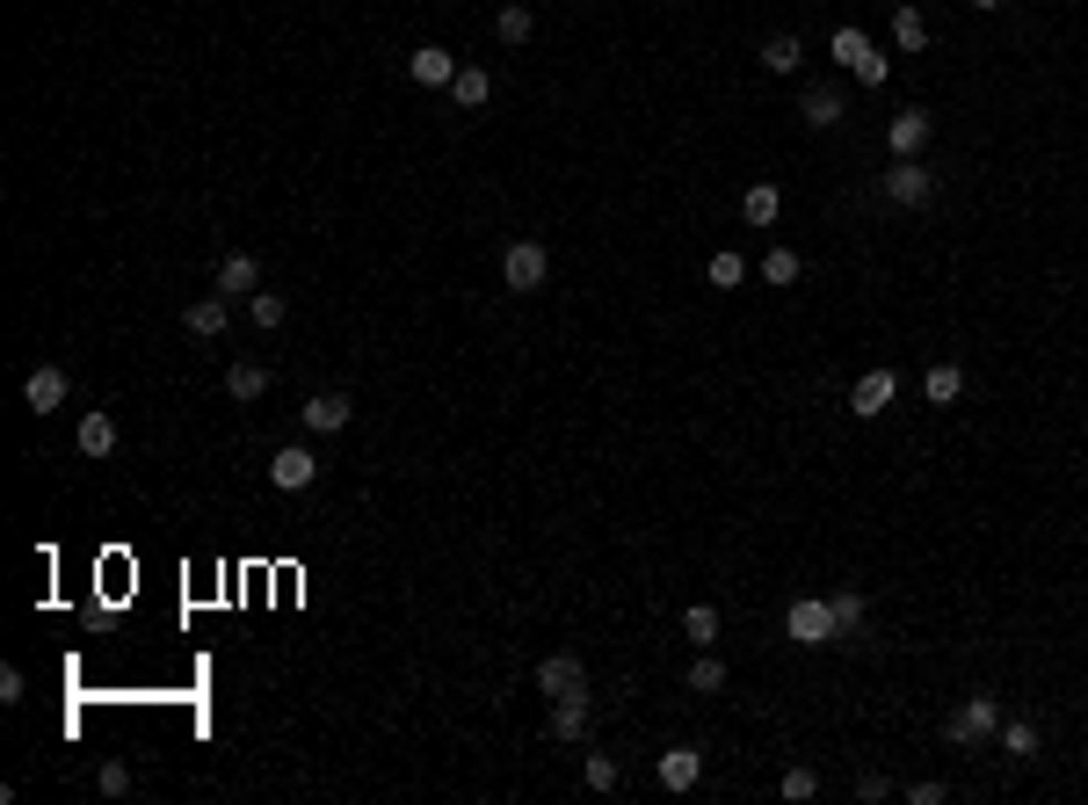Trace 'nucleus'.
<instances>
[{"mask_svg": "<svg viewBox=\"0 0 1088 805\" xmlns=\"http://www.w3.org/2000/svg\"><path fill=\"white\" fill-rule=\"evenodd\" d=\"M545 276H552L545 240H508L502 247V283H508V291H545Z\"/></svg>", "mask_w": 1088, "mask_h": 805, "instance_id": "f03ea898", "label": "nucleus"}, {"mask_svg": "<svg viewBox=\"0 0 1088 805\" xmlns=\"http://www.w3.org/2000/svg\"><path fill=\"white\" fill-rule=\"evenodd\" d=\"M552 740H588V697H559L552 704Z\"/></svg>", "mask_w": 1088, "mask_h": 805, "instance_id": "a211bd4d", "label": "nucleus"}, {"mask_svg": "<svg viewBox=\"0 0 1088 805\" xmlns=\"http://www.w3.org/2000/svg\"><path fill=\"white\" fill-rule=\"evenodd\" d=\"M893 392H900V378L893 370H864V378H857V392H849V406H857V421H879L885 406H893Z\"/></svg>", "mask_w": 1088, "mask_h": 805, "instance_id": "9d476101", "label": "nucleus"}, {"mask_svg": "<svg viewBox=\"0 0 1088 805\" xmlns=\"http://www.w3.org/2000/svg\"><path fill=\"white\" fill-rule=\"evenodd\" d=\"M690 689H697V697H719V689H725V661H719V653H697V661H690Z\"/></svg>", "mask_w": 1088, "mask_h": 805, "instance_id": "a878e982", "label": "nucleus"}, {"mask_svg": "<svg viewBox=\"0 0 1088 805\" xmlns=\"http://www.w3.org/2000/svg\"><path fill=\"white\" fill-rule=\"evenodd\" d=\"M972 8H1002V0H972Z\"/></svg>", "mask_w": 1088, "mask_h": 805, "instance_id": "58836bf2", "label": "nucleus"}, {"mask_svg": "<svg viewBox=\"0 0 1088 805\" xmlns=\"http://www.w3.org/2000/svg\"><path fill=\"white\" fill-rule=\"evenodd\" d=\"M885 145H893V160H915L922 145H929V109H900V117L885 123Z\"/></svg>", "mask_w": 1088, "mask_h": 805, "instance_id": "9b49d317", "label": "nucleus"}, {"mask_svg": "<svg viewBox=\"0 0 1088 805\" xmlns=\"http://www.w3.org/2000/svg\"><path fill=\"white\" fill-rule=\"evenodd\" d=\"M537 689H545V697H588V667H581V653H545V661H537Z\"/></svg>", "mask_w": 1088, "mask_h": 805, "instance_id": "423d86ee", "label": "nucleus"}, {"mask_svg": "<svg viewBox=\"0 0 1088 805\" xmlns=\"http://www.w3.org/2000/svg\"><path fill=\"white\" fill-rule=\"evenodd\" d=\"M624 776H617V762L610 754H588V791H617Z\"/></svg>", "mask_w": 1088, "mask_h": 805, "instance_id": "f704fd0d", "label": "nucleus"}, {"mask_svg": "<svg viewBox=\"0 0 1088 805\" xmlns=\"http://www.w3.org/2000/svg\"><path fill=\"white\" fill-rule=\"evenodd\" d=\"M704 276L719 283V291H733V283L747 276V262H741V254H733V247H725V254H711V269H704Z\"/></svg>", "mask_w": 1088, "mask_h": 805, "instance_id": "2f4dec72", "label": "nucleus"}, {"mask_svg": "<svg viewBox=\"0 0 1088 805\" xmlns=\"http://www.w3.org/2000/svg\"><path fill=\"white\" fill-rule=\"evenodd\" d=\"M348 414H356V406H348V392H312V400L298 406V421H305L312 436H342Z\"/></svg>", "mask_w": 1088, "mask_h": 805, "instance_id": "1a4fd4ad", "label": "nucleus"}, {"mask_svg": "<svg viewBox=\"0 0 1088 805\" xmlns=\"http://www.w3.org/2000/svg\"><path fill=\"white\" fill-rule=\"evenodd\" d=\"M407 73H414L421 88H450V80H457V58H450L443 44H421V52H407Z\"/></svg>", "mask_w": 1088, "mask_h": 805, "instance_id": "ddd939ff", "label": "nucleus"}, {"mask_svg": "<svg viewBox=\"0 0 1088 805\" xmlns=\"http://www.w3.org/2000/svg\"><path fill=\"white\" fill-rule=\"evenodd\" d=\"M885 791H893V784H885L879 770H864V776H857V798H885Z\"/></svg>", "mask_w": 1088, "mask_h": 805, "instance_id": "4c0bfd02", "label": "nucleus"}, {"mask_svg": "<svg viewBox=\"0 0 1088 805\" xmlns=\"http://www.w3.org/2000/svg\"><path fill=\"white\" fill-rule=\"evenodd\" d=\"M30 697V675L22 667H0V704H22Z\"/></svg>", "mask_w": 1088, "mask_h": 805, "instance_id": "c9c22d12", "label": "nucleus"}, {"mask_svg": "<svg viewBox=\"0 0 1088 805\" xmlns=\"http://www.w3.org/2000/svg\"><path fill=\"white\" fill-rule=\"evenodd\" d=\"M225 392H233V400H261V392H269V370L261 363H233L225 370Z\"/></svg>", "mask_w": 1088, "mask_h": 805, "instance_id": "b1692460", "label": "nucleus"}, {"mask_svg": "<svg viewBox=\"0 0 1088 805\" xmlns=\"http://www.w3.org/2000/svg\"><path fill=\"white\" fill-rule=\"evenodd\" d=\"M682 639H690V646H711V639H719V610H711V602H690V610H682Z\"/></svg>", "mask_w": 1088, "mask_h": 805, "instance_id": "393cba45", "label": "nucleus"}, {"mask_svg": "<svg viewBox=\"0 0 1088 805\" xmlns=\"http://www.w3.org/2000/svg\"><path fill=\"white\" fill-rule=\"evenodd\" d=\"M73 443H80V457H109V450H117V421H109L103 406H95V414H80Z\"/></svg>", "mask_w": 1088, "mask_h": 805, "instance_id": "f3484780", "label": "nucleus"}, {"mask_svg": "<svg viewBox=\"0 0 1088 805\" xmlns=\"http://www.w3.org/2000/svg\"><path fill=\"white\" fill-rule=\"evenodd\" d=\"M1002 748L1016 754V762H1031V754H1037V726H1031V718H1002Z\"/></svg>", "mask_w": 1088, "mask_h": 805, "instance_id": "c756f323", "label": "nucleus"}, {"mask_svg": "<svg viewBox=\"0 0 1088 805\" xmlns=\"http://www.w3.org/2000/svg\"><path fill=\"white\" fill-rule=\"evenodd\" d=\"M762 283H777V291H784V283H798V254H791V247H769V254H762Z\"/></svg>", "mask_w": 1088, "mask_h": 805, "instance_id": "7c9ffc66", "label": "nucleus"}, {"mask_svg": "<svg viewBox=\"0 0 1088 805\" xmlns=\"http://www.w3.org/2000/svg\"><path fill=\"white\" fill-rule=\"evenodd\" d=\"M218 291H225V298H255V291H261V262H255V254H225V262H218Z\"/></svg>", "mask_w": 1088, "mask_h": 805, "instance_id": "2eb2a0df", "label": "nucleus"}, {"mask_svg": "<svg viewBox=\"0 0 1088 805\" xmlns=\"http://www.w3.org/2000/svg\"><path fill=\"white\" fill-rule=\"evenodd\" d=\"M879 189H885V204H907V210H922V204H929V189H936V175L922 167V160H893Z\"/></svg>", "mask_w": 1088, "mask_h": 805, "instance_id": "39448f33", "label": "nucleus"}, {"mask_svg": "<svg viewBox=\"0 0 1088 805\" xmlns=\"http://www.w3.org/2000/svg\"><path fill=\"white\" fill-rule=\"evenodd\" d=\"M784 631H791L798 646H834V610H828V596H798L791 610H784Z\"/></svg>", "mask_w": 1088, "mask_h": 805, "instance_id": "20e7f679", "label": "nucleus"}, {"mask_svg": "<svg viewBox=\"0 0 1088 805\" xmlns=\"http://www.w3.org/2000/svg\"><path fill=\"white\" fill-rule=\"evenodd\" d=\"M922 392H929V406H950L958 392H966V370H958V363H936L929 378H922Z\"/></svg>", "mask_w": 1088, "mask_h": 805, "instance_id": "4be33fe9", "label": "nucleus"}, {"mask_svg": "<svg viewBox=\"0 0 1088 805\" xmlns=\"http://www.w3.org/2000/svg\"><path fill=\"white\" fill-rule=\"evenodd\" d=\"M798 58H806V52H798V36H769V44H762V66L777 73V80H784V73H798Z\"/></svg>", "mask_w": 1088, "mask_h": 805, "instance_id": "cd10ccee", "label": "nucleus"}, {"mask_svg": "<svg viewBox=\"0 0 1088 805\" xmlns=\"http://www.w3.org/2000/svg\"><path fill=\"white\" fill-rule=\"evenodd\" d=\"M907 798H915V805H944V798H950V791H944V784H936V776H922V784H907Z\"/></svg>", "mask_w": 1088, "mask_h": 805, "instance_id": "e433bc0d", "label": "nucleus"}, {"mask_svg": "<svg viewBox=\"0 0 1088 805\" xmlns=\"http://www.w3.org/2000/svg\"><path fill=\"white\" fill-rule=\"evenodd\" d=\"M494 30H502V44H530L537 15H530V8H523V0H502V15H494Z\"/></svg>", "mask_w": 1088, "mask_h": 805, "instance_id": "5701e85b", "label": "nucleus"}, {"mask_svg": "<svg viewBox=\"0 0 1088 805\" xmlns=\"http://www.w3.org/2000/svg\"><path fill=\"white\" fill-rule=\"evenodd\" d=\"M784 798H791V805H806V798H820V776H812V770H784Z\"/></svg>", "mask_w": 1088, "mask_h": 805, "instance_id": "473e14b6", "label": "nucleus"}, {"mask_svg": "<svg viewBox=\"0 0 1088 805\" xmlns=\"http://www.w3.org/2000/svg\"><path fill=\"white\" fill-rule=\"evenodd\" d=\"M893 44L900 52H922V44H929V22H922L915 8H893Z\"/></svg>", "mask_w": 1088, "mask_h": 805, "instance_id": "bb28decb", "label": "nucleus"}, {"mask_svg": "<svg viewBox=\"0 0 1088 805\" xmlns=\"http://www.w3.org/2000/svg\"><path fill=\"white\" fill-rule=\"evenodd\" d=\"M269 479H277V493H305L312 479H320V457H312L305 443H283V450L269 457Z\"/></svg>", "mask_w": 1088, "mask_h": 805, "instance_id": "6e6552de", "label": "nucleus"}, {"mask_svg": "<svg viewBox=\"0 0 1088 805\" xmlns=\"http://www.w3.org/2000/svg\"><path fill=\"white\" fill-rule=\"evenodd\" d=\"M66 392H73V378L58 363H36L30 378H22V406H30V414H58V406H66Z\"/></svg>", "mask_w": 1088, "mask_h": 805, "instance_id": "0eeeda50", "label": "nucleus"}, {"mask_svg": "<svg viewBox=\"0 0 1088 805\" xmlns=\"http://www.w3.org/2000/svg\"><path fill=\"white\" fill-rule=\"evenodd\" d=\"M182 327H190L196 341H225V327H233V298H225V291L218 298H196L190 313H182Z\"/></svg>", "mask_w": 1088, "mask_h": 805, "instance_id": "f8f14e48", "label": "nucleus"}, {"mask_svg": "<svg viewBox=\"0 0 1088 805\" xmlns=\"http://www.w3.org/2000/svg\"><path fill=\"white\" fill-rule=\"evenodd\" d=\"M95 791H103V798H123V791H131V770H123V762H103V770H95Z\"/></svg>", "mask_w": 1088, "mask_h": 805, "instance_id": "72a5a7b5", "label": "nucleus"}, {"mask_svg": "<svg viewBox=\"0 0 1088 805\" xmlns=\"http://www.w3.org/2000/svg\"><path fill=\"white\" fill-rule=\"evenodd\" d=\"M994 733H1002V704H994V697H966L958 711L944 718V740H950V748H980V740H994Z\"/></svg>", "mask_w": 1088, "mask_h": 805, "instance_id": "f257e3e1", "label": "nucleus"}, {"mask_svg": "<svg viewBox=\"0 0 1088 805\" xmlns=\"http://www.w3.org/2000/svg\"><path fill=\"white\" fill-rule=\"evenodd\" d=\"M806 123L812 131H834L842 123V88H806Z\"/></svg>", "mask_w": 1088, "mask_h": 805, "instance_id": "aec40b11", "label": "nucleus"}, {"mask_svg": "<svg viewBox=\"0 0 1088 805\" xmlns=\"http://www.w3.org/2000/svg\"><path fill=\"white\" fill-rule=\"evenodd\" d=\"M450 95L465 109H486V95H494V73L486 66H457V80H450Z\"/></svg>", "mask_w": 1088, "mask_h": 805, "instance_id": "6ab92c4d", "label": "nucleus"}, {"mask_svg": "<svg viewBox=\"0 0 1088 805\" xmlns=\"http://www.w3.org/2000/svg\"><path fill=\"white\" fill-rule=\"evenodd\" d=\"M834 58H842V66L857 73L864 88H885V73H893V66H885V52L871 44L864 30H834Z\"/></svg>", "mask_w": 1088, "mask_h": 805, "instance_id": "7ed1b4c3", "label": "nucleus"}, {"mask_svg": "<svg viewBox=\"0 0 1088 805\" xmlns=\"http://www.w3.org/2000/svg\"><path fill=\"white\" fill-rule=\"evenodd\" d=\"M283 313H291V305H283V291H255V298H247V319H255V327H269V334L283 327Z\"/></svg>", "mask_w": 1088, "mask_h": 805, "instance_id": "c85d7f7f", "label": "nucleus"}, {"mask_svg": "<svg viewBox=\"0 0 1088 805\" xmlns=\"http://www.w3.org/2000/svg\"><path fill=\"white\" fill-rule=\"evenodd\" d=\"M741 218H747V226H777V218H784V189H777V182H747V189H741Z\"/></svg>", "mask_w": 1088, "mask_h": 805, "instance_id": "4468645a", "label": "nucleus"}, {"mask_svg": "<svg viewBox=\"0 0 1088 805\" xmlns=\"http://www.w3.org/2000/svg\"><path fill=\"white\" fill-rule=\"evenodd\" d=\"M828 610H834V639H849V631L864 624V610H871V602L857 596V588H834V596H828Z\"/></svg>", "mask_w": 1088, "mask_h": 805, "instance_id": "412c9836", "label": "nucleus"}, {"mask_svg": "<svg viewBox=\"0 0 1088 805\" xmlns=\"http://www.w3.org/2000/svg\"><path fill=\"white\" fill-rule=\"evenodd\" d=\"M660 784H668V791H690L697 784V776H704V748H668V754H660Z\"/></svg>", "mask_w": 1088, "mask_h": 805, "instance_id": "dca6fc26", "label": "nucleus"}]
</instances>
